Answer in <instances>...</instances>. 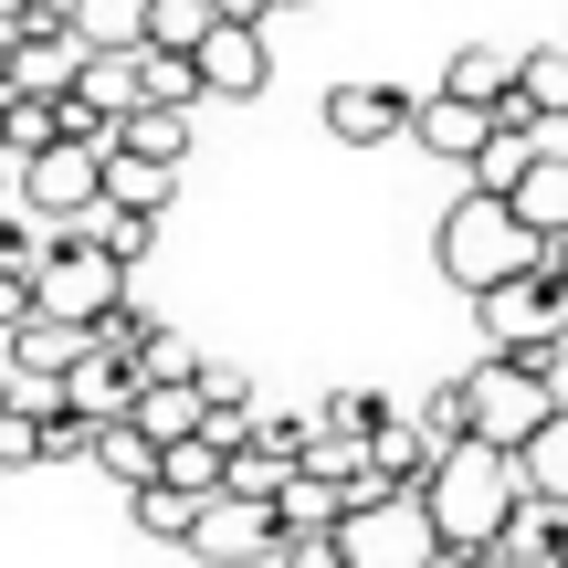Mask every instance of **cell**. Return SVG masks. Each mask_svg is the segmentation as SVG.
<instances>
[{"label":"cell","instance_id":"6da1fadb","mask_svg":"<svg viewBox=\"0 0 568 568\" xmlns=\"http://www.w3.org/2000/svg\"><path fill=\"white\" fill-rule=\"evenodd\" d=\"M422 506H432V527H443V548H495L506 516L527 506V464H516L506 443H485V432H464V443H443Z\"/></svg>","mask_w":568,"mask_h":568},{"label":"cell","instance_id":"7a4b0ae2","mask_svg":"<svg viewBox=\"0 0 568 568\" xmlns=\"http://www.w3.org/2000/svg\"><path fill=\"white\" fill-rule=\"evenodd\" d=\"M432 264H443L453 295H485V284H506V274L548 264V232H537L527 211L506 201V190H485V180H474L464 201L443 211V232H432Z\"/></svg>","mask_w":568,"mask_h":568},{"label":"cell","instance_id":"3957f363","mask_svg":"<svg viewBox=\"0 0 568 568\" xmlns=\"http://www.w3.org/2000/svg\"><path fill=\"white\" fill-rule=\"evenodd\" d=\"M474 326H485V347H506V358L558 368L568 358V274L558 264H527V274L485 284V295H474Z\"/></svg>","mask_w":568,"mask_h":568},{"label":"cell","instance_id":"277c9868","mask_svg":"<svg viewBox=\"0 0 568 568\" xmlns=\"http://www.w3.org/2000/svg\"><path fill=\"white\" fill-rule=\"evenodd\" d=\"M464 389H474V432L506 443V453H527L548 432V410H558V368L506 358V347H485V368H464Z\"/></svg>","mask_w":568,"mask_h":568},{"label":"cell","instance_id":"5b68a950","mask_svg":"<svg viewBox=\"0 0 568 568\" xmlns=\"http://www.w3.org/2000/svg\"><path fill=\"white\" fill-rule=\"evenodd\" d=\"M126 274H138V264H116L84 222H53V243H42V305H53V316L95 326L105 305H126Z\"/></svg>","mask_w":568,"mask_h":568},{"label":"cell","instance_id":"8992f818","mask_svg":"<svg viewBox=\"0 0 568 568\" xmlns=\"http://www.w3.org/2000/svg\"><path fill=\"white\" fill-rule=\"evenodd\" d=\"M337 537H347L358 568H432V558H443V527H432L422 495H379V506H358Z\"/></svg>","mask_w":568,"mask_h":568},{"label":"cell","instance_id":"52a82bcc","mask_svg":"<svg viewBox=\"0 0 568 568\" xmlns=\"http://www.w3.org/2000/svg\"><path fill=\"white\" fill-rule=\"evenodd\" d=\"M284 548V506H274V495H211V506H201V527H190V558H201V568H253V558H274Z\"/></svg>","mask_w":568,"mask_h":568},{"label":"cell","instance_id":"ba28073f","mask_svg":"<svg viewBox=\"0 0 568 568\" xmlns=\"http://www.w3.org/2000/svg\"><path fill=\"white\" fill-rule=\"evenodd\" d=\"M21 201L42 211V222H84V211L105 201V148L95 138H53L21 159Z\"/></svg>","mask_w":568,"mask_h":568},{"label":"cell","instance_id":"9c48e42d","mask_svg":"<svg viewBox=\"0 0 568 568\" xmlns=\"http://www.w3.org/2000/svg\"><path fill=\"white\" fill-rule=\"evenodd\" d=\"M410 84H389V74H347V84H326V138L337 148H389V138H410Z\"/></svg>","mask_w":568,"mask_h":568},{"label":"cell","instance_id":"30bf717a","mask_svg":"<svg viewBox=\"0 0 568 568\" xmlns=\"http://www.w3.org/2000/svg\"><path fill=\"white\" fill-rule=\"evenodd\" d=\"M485 138H495V105L485 95H453V84H432L422 105H410V148H432V159H485Z\"/></svg>","mask_w":568,"mask_h":568},{"label":"cell","instance_id":"8fae6325","mask_svg":"<svg viewBox=\"0 0 568 568\" xmlns=\"http://www.w3.org/2000/svg\"><path fill=\"white\" fill-rule=\"evenodd\" d=\"M201 84H211V95H232V105L264 95V84H274L264 21H211V32H201Z\"/></svg>","mask_w":568,"mask_h":568},{"label":"cell","instance_id":"7c38bea8","mask_svg":"<svg viewBox=\"0 0 568 568\" xmlns=\"http://www.w3.org/2000/svg\"><path fill=\"white\" fill-rule=\"evenodd\" d=\"M138 389H148V358H138V347H116V337H95L74 358V379H63V400H84L95 422H116V410H138Z\"/></svg>","mask_w":568,"mask_h":568},{"label":"cell","instance_id":"4fadbf2b","mask_svg":"<svg viewBox=\"0 0 568 568\" xmlns=\"http://www.w3.org/2000/svg\"><path fill=\"white\" fill-rule=\"evenodd\" d=\"M295 464H305V422H264L253 410V432L232 443V495H284Z\"/></svg>","mask_w":568,"mask_h":568},{"label":"cell","instance_id":"5bb4252c","mask_svg":"<svg viewBox=\"0 0 568 568\" xmlns=\"http://www.w3.org/2000/svg\"><path fill=\"white\" fill-rule=\"evenodd\" d=\"M95 347V326L84 316H53V305H32V316L11 326V358H21V379H74V358Z\"/></svg>","mask_w":568,"mask_h":568},{"label":"cell","instance_id":"9a60e30c","mask_svg":"<svg viewBox=\"0 0 568 568\" xmlns=\"http://www.w3.org/2000/svg\"><path fill=\"white\" fill-rule=\"evenodd\" d=\"M368 464H379L400 495H422V485H432V464H443V432H432L422 410H389V422L368 432Z\"/></svg>","mask_w":568,"mask_h":568},{"label":"cell","instance_id":"2e32d148","mask_svg":"<svg viewBox=\"0 0 568 568\" xmlns=\"http://www.w3.org/2000/svg\"><path fill=\"white\" fill-rule=\"evenodd\" d=\"M105 201H126V211H169V201H180V159L105 138Z\"/></svg>","mask_w":568,"mask_h":568},{"label":"cell","instance_id":"e0dca14e","mask_svg":"<svg viewBox=\"0 0 568 568\" xmlns=\"http://www.w3.org/2000/svg\"><path fill=\"white\" fill-rule=\"evenodd\" d=\"M201 506H211V495L169 485V474H148V485H126V527H138V537H159V548H190V527H201Z\"/></svg>","mask_w":568,"mask_h":568},{"label":"cell","instance_id":"ac0fdd59","mask_svg":"<svg viewBox=\"0 0 568 568\" xmlns=\"http://www.w3.org/2000/svg\"><path fill=\"white\" fill-rule=\"evenodd\" d=\"M516 568H568V506L558 495H527V506L506 516V537H495Z\"/></svg>","mask_w":568,"mask_h":568},{"label":"cell","instance_id":"d6986e66","mask_svg":"<svg viewBox=\"0 0 568 568\" xmlns=\"http://www.w3.org/2000/svg\"><path fill=\"white\" fill-rule=\"evenodd\" d=\"M159 474L169 485H190V495H222L232 485V432H180V443H159Z\"/></svg>","mask_w":568,"mask_h":568},{"label":"cell","instance_id":"ffe728a7","mask_svg":"<svg viewBox=\"0 0 568 568\" xmlns=\"http://www.w3.org/2000/svg\"><path fill=\"white\" fill-rule=\"evenodd\" d=\"M201 53H169V42H138V105H201Z\"/></svg>","mask_w":568,"mask_h":568},{"label":"cell","instance_id":"44dd1931","mask_svg":"<svg viewBox=\"0 0 568 568\" xmlns=\"http://www.w3.org/2000/svg\"><path fill=\"white\" fill-rule=\"evenodd\" d=\"M506 201H516V211H527V222L558 243V232H568V159H548V148H537V159L516 169V190H506Z\"/></svg>","mask_w":568,"mask_h":568},{"label":"cell","instance_id":"7402d4cb","mask_svg":"<svg viewBox=\"0 0 568 568\" xmlns=\"http://www.w3.org/2000/svg\"><path fill=\"white\" fill-rule=\"evenodd\" d=\"M138 422L159 432V443L201 432V422H211V400H201V368H190V379H148V389H138Z\"/></svg>","mask_w":568,"mask_h":568},{"label":"cell","instance_id":"603a6c76","mask_svg":"<svg viewBox=\"0 0 568 568\" xmlns=\"http://www.w3.org/2000/svg\"><path fill=\"white\" fill-rule=\"evenodd\" d=\"M95 464L116 474V485H148V474H159V432H148L138 410H116V422L95 432Z\"/></svg>","mask_w":568,"mask_h":568},{"label":"cell","instance_id":"cb8c5ba5","mask_svg":"<svg viewBox=\"0 0 568 568\" xmlns=\"http://www.w3.org/2000/svg\"><path fill=\"white\" fill-rule=\"evenodd\" d=\"M63 138V95H32V84H11V105H0V148L11 159H32V148Z\"/></svg>","mask_w":568,"mask_h":568},{"label":"cell","instance_id":"d4e9b609","mask_svg":"<svg viewBox=\"0 0 568 568\" xmlns=\"http://www.w3.org/2000/svg\"><path fill=\"white\" fill-rule=\"evenodd\" d=\"M84 232H95L116 264H148V253H159V211H126V201H95V211H84Z\"/></svg>","mask_w":568,"mask_h":568},{"label":"cell","instance_id":"484cf974","mask_svg":"<svg viewBox=\"0 0 568 568\" xmlns=\"http://www.w3.org/2000/svg\"><path fill=\"white\" fill-rule=\"evenodd\" d=\"M516 464H527V495H558V506H568V400L548 410V432H537Z\"/></svg>","mask_w":568,"mask_h":568},{"label":"cell","instance_id":"4316f807","mask_svg":"<svg viewBox=\"0 0 568 568\" xmlns=\"http://www.w3.org/2000/svg\"><path fill=\"white\" fill-rule=\"evenodd\" d=\"M116 138L126 148H159V159H190V105H126Z\"/></svg>","mask_w":568,"mask_h":568},{"label":"cell","instance_id":"83f0119b","mask_svg":"<svg viewBox=\"0 0 568 568\" xmlns=\"http://www.w3.org/2000/svg\"><path fill=\"white\" fill-rule=\"evenodd\" d=\"M443 84H453V95H506V84H516V53H495V42H464V53H453L443 63Z\"/></svg>","mask_w":568,"mask_h":568},{"label":"cell","instance_id":"f1b7e54d","mask_svg":"<svg viewBox=\"0 0 568 568\" xmlns=\"http://www.w3.org/2000/svg\"><path fill=\"white\" fill-rule=\"evenodd\" d=\"M389 410H400L389 389H326V400H316V422H326V432H347V443H368Z\"/></svg>","mask_w":568,"mask_h":568},{"label":"cell","instance_id":"f546056e","mask_svg":"<svg viewBox=\"0 0 568 568\" xmlns=\"http://www.w3.org/2000/svg\"><path fill=\"white\" fill-rule=\"evenodd\" d=\"M516 84L537 95V116H568V42H537V53H516Z\"/></svg>","mask_w":568,"mask_h":568},{"label":"cell","instance_id":"4dcf8cb0","mask_svg":"<svg viewBox=\"0 0 568 568\" xmlns=\"http://www.w3.org/2000/svg\"><path fill=\"white\" fill-rule=\"evenodd\" d=\"M42 243H53V222H42L32 201H0V264H32L42 274Z\"/></svg>","mask_w":568,"mask_h":568},{"label":"cell","instance_id":"1f68e13d","mask_svg":"<svg viewBox=\"0 0 568 568\" xmlns=\"http://www.w3.org/2000/svg\"><path fill=\"white\" fill-rule=\"evenodd\" d=\"M274 568H358V558H347V537H337V527H284Z\"/></svg>","mask_w":568,"mask_h":568},{"label":"cell","instance_id":"d6a6232c","mask_svg":"<svg viewBox=\"0 0 568 568\" xmlns=\"http://www.w3.org/2000/svg\"><path fill=\"white\" fill-rule=\"evenodd\" d=\"M422 422L443 432V443H464V432H474V389H464V379H443V389L422 400Z\"/></svg>","mask_w":568,"mask_h":568},{"label":"cell","instance_id":"836d02e7","mask_svg":"<svg viewBox=\"0 0 568 568\" xmlns=\"http://www.w3.org/2000/svg\"><path fill=\"white\" fill-rule=\"evenodd\" d=\"M537 159V138H485V159H474V180L485 190H516V169Z\"/></svg>","mask_w":568,"mask_h":568},{"label":"cell","instance_id":"e575fe53","mask_svg":"<svg viewBox=\"0 0 568 568\" xmlns=\"http://www.w3.org/2000/svg\"><path fill=\"white\" fill-rule=\"evenodd\" d=\"M190 368H201V347H190V337H169V326H159V347H148V379H190Z\"/></svg>","mask_w":568,"mask_h":568},{"label":"cell","instance_id":"d590c367","mask_svg":"<svg viewBox=\"0 0 568 568\" xmlns=\"http://www.w3.org/2000/svg\"><path fill=\"white\" fill-rule=\"evenodd\" d=\"M21 389V358H11V326H0V400Z\"/></svg>","mask_w":568,"mask_h":568},{"label":"cell","instance_id":"8d00e7d4","mask_svg":"<svg viewBox=\"0 0 568 568\" xmlns=\"http://www.w3.org/2000/svg\"><path fill=\"white\" fill-rule=\"evenodd\" d=\"M264 11H284V0H222V21H264Z\"/></svg>","mask_w":568,"mask_h":568},{"label":"cell","instance_id":"74e56055","mask_svg":"<svg viewBox=\"0 0 568 568\" xmlns=\"http://www.w3.org/2000/svg\"><path fill=\"white\" fill-rule=\"evenodd\" d=\"M548 264H558V274H568V232H558V243H548Z\"/></svg>","mask_w":568,"mask_h":568},{"label":"cell","instance_id":"f35d334b","mask_svg":"<svg viewBox=\"0 0 568 568\" xmlns=\"http://www.w3.org/2000/svg\"><path fill=\"white\" fill-rule=\"evenodd\" d=\"M0 105H11V84H0Z\"/></svg>","mask_w":568,"mask_h":568}]
</instances>
